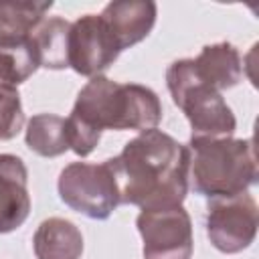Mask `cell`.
Wrapping results in <instances>:
<instances>
[{
	"label": "cell",
	"instance_id": "15",
	"mask_svg": "<svg viewBox=\"0 0 259 259\" xmlns=\"http://www.w3.org/2000/svg\"><path fill=\"white\" fill-rule=\"evenodd\" d=\"M26 146L45 158L61 156L69 150V136H67V121L55 113H36L26 123L24 134Z\"/></svg>",
	"mask_w": 259,
	"mask_h": 259
},
{
	"label": "cell",
	"instance_id": "6",
	"mask_svg": "<svg viewBox=\"0 0 259 259\" xmlns=\"http://www.w3.org/2000/svg\"><path fill=\"white\" fill-rule=\"evenodd\" d=\"M144 259H190L194 249L192 221L184 206L142 210L136 219Z\"/></svg>",
	"mask_w": 259,
	"mask_h": 259
},
{
	"label": "cell",
	"instance_id": "16",
	"mask_svg": "<svg viewBox=\"0 0 259 259\" xmlns=\"http://www.w3.org/2000/svg\"><path fill=\"white\" fill-rule=\"evenodd\" d=\"M40 67L32 38L0 42V77L12 85L24 83Z\"/></svg>",
	"mask_w": 259,
	"mask_h": 259
},
{
	"label": "cell",
	"instance_id": "7",
	"mask_svg": "<svg viewBox=\"0 0 259 259\" xmlns=\"http://www.w3.org/2000/svg\"><path fill=\"white\" fill-rule=\"evenodd\" d=\"M259 210L251 194L212 198L206 208V235L221 253H241L257 235Z\"/></svg>",
	"mask_w": 259,
	"mask_h": 259
},
{
	"label": "cell",
	"instance_id": "17",
	"mask_svg": "<svg viewBox=\"0 0 259 259\" xmlns=\"http://www.w3.org/2000/svg\"><path fill=\"white\" fill-rule=\"evenodd\" d=\"M24 123L22 101L16 85L0 77V142L12 140Z\"/></svg>",
	"mask_w": 259,
	"mask_h": 259
},
{
	"label": "cell",
	"instance_id": "14",
	"mask_svg": "<svg viewBox=\"0 0 259 259\" xmlns=\"http://www.w3.org/2000/svg\"><path fill=\"white\" fill-rule=\"evenodd\" d=\"M53 2H16L0 0V42L22 40L47 18Z\"/></svg>",
	"mask_w": 259,
	"mask_h": 259
},
{
	"label": "cell",
	"instance_id": "4",
	"mask_svg": "<svg viewBox=\"0 0 259 259\" xmlns=\"http://www.w3.org/2000/svg\"><path fill=\"white\" fill-rule=\"evenodd\" d=\"M166 85L190 123V138H231L237 119L223 93L196 75L192 59L174 61L166 71Z\"/></svg>",
	"mask_w": 259,
	"mask_h": 259
},
{
	"label": "cell",
	"instance_id": "1",
	"mask_svg": "<svg viewBox=\"0 0 259 259\" xmlns=\"http://www.w3.org/2000/svg\"><path fill=\"white\" fill-rule=\"evenodd\" d=\"M125 204L142 210L180 206L188 192V146L166 132L152 127L140 132L123 150L107 160Z\"/></svg>",
	"mask_w": 259,
	"mask_h": 259
},
{
	"label": "cell",
	"instance_id": "2",
	"mask_svg": "<svg viewBox=\"0 0 259 259\" xmlns=\"http://www.w3.org/2000/svg\"><path fill=\"white\" fill-rule=\"evenodd\" d=\"M162 103L146 85L117 83L105 75L91 77L79 91L67 121L69 150L89 156L103 130L146 132L160 123Z\"/></svg>",
	"mask_w": 259,
	"mask_h": 259
},
{
	"label": "cell",
	"instance_id": "3",
	"mask_svg": "<svg viewBox=\"0 0 259 259\" xmlns=\"http://www.w3.org/2000/svg\"><path fill=\"white\" fill-rule=\"evenodd\" d=\"M188 152V182L210 200L247 192L257 180V156L251 138H190Z\"/></svg>",
	"mask_w": 259,
	"mask_h": 259
},
{
	"label": "cell",
	"instance_id": "12",
	"mask_svg": "<svg viewBox=\"0 0 259 259\" xmlns=\"http://www.w3.org/2000/svg\"><path fill=\"white\" fill-rule=\"evenodd\" d=\"M32 249L36 259H81L83 235L71 221L51 217L38 225Z\"/></svg>",
	"mask_w": 259,
	"mask_h": 259
},
{
	"label": "cell",
	"instance_id": "8",
	"mask_svg": "<svg viewBox=\"0 0 259 259\" xmlns=\"http://www.w3.org/2000/svg\"><path fill=\"white\" fill-rule=\"evenodd\" d=\"M121 47L99 14H85L69 28V67L85 77H97L119 57Z\"/></svg>",
	"mask_w": 259,
	"mask_h": 259
},
{
	"label": "cell",
	"instance_id": "13",
	"mask_svg": "<svg viewBox=\"0 0 259 259\" xmlns=\"http://www.w3.org/2000/svg\"><path fill=\"white\" fill-rule=\"evenodd\" d=\"M69 28L71 22L59 16L45 18L30 34L40 67L67 69L69 67Z\"/></svg>",
	"mask_w": 259,
	"mask_h": 259
},
{
	"label": "cell",
	"instance_id": "9",
	"mask_svg": "<svg viewBox=\"0 0 259 259\" xmlns=\"http://www.w3.org/2000/svg\"><path fill=\"white\" fill-rule=\"evenodd\" d=\"M28 212V170L18 156L0 154V233L18 229Z\"/></svg>",
	"mask_w": 259,
	"mask_h": 259
},
{
	"label": "cell",
	"instance_id": "5",
	"mask_svg": "<svg viewBox=\"0 0 259 259\" xmlns=\"http://www.w3.org/2000/svg\"><path fill=\"white\" fill-rule=\"evenodd\" d=\"M57 188L67 206L97 221L107 219L121 202L119 186L107 160L101 164L73 162L65 166Z\"/></svg>",
	"mask_w": 259,
	"mask_h": 259
},
{
	"label": "cell",
	"instance_id": "10",
	"mask_svg": "<svg viewBox=\"0 0 259 259\" xmlns=\"http://www.w3.org/2000/svg\"><path fill=\"white\" fill-rule=\"evenodd\" d=\"M99 16L105 20L123 51L150 34L156 24L158 6L152 0H117L109 2Z\"/></svg>",
	"mask_w": 259,
	"mask_h": 259
},
{
	"label": "cell",
	"instance_id": "11",
	"mask_svg": "<svg viewBox=\"0 0 259 259\" xmlns=\"http://www.w3.org/2000/svg\"><path fill=\"white\" fill-rule=\"evenodd\" d=\"M192 67L202 81H206L221 93L235 87L243 77L239 51L231 42L206 45L200 55L192 59Z\"/></svg>",
	"mask_w": 259,
	"mask_h": 259
}]
</instances>
